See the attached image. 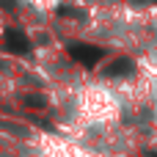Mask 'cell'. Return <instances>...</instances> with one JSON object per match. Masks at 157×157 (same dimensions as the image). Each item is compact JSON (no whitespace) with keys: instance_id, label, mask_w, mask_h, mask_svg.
<instances>
[{"instance_id":"obj_1","label":"cell","mask_w":157,"mask_h":157,"mask_svg":"<svg viewBox=\"0 0 157 157\" xmlns=\"http://www.w3.org/2000/svg\"><path fill=\"white\" fill-rule=\"evenodd\" d=\"M19 3L28 6V8H33L36 14H50L58 6H72V0H19Z\"/></svg>"}]
</instances>
